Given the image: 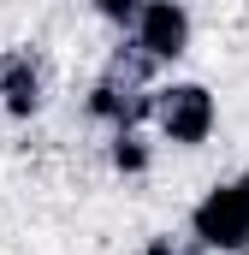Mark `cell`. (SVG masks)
<instances>
[{"label": "cell", "instance_id": "cell-1", "mask_svg": "<svg viewBox=\"0 0 249 255\" xmlns=\"http://www.w3.org/2000/svg\"><path fill=\"white\" fill-rule=\"evenodd\" d=\"M148 119L172 148H196V142L214 136L220 107L202 83H160V89H148Z\"/></svg>", "mask_w": 249, "mask_h": 255}, {"label": "cell", "instance_id": "cell-2", "mask_svg": "<svg viewBox=\"0 0 249 255\" xmlns=\"http://www.w3.org/2000/svg\"><path fill=\"white\" fill-rule=\"evenodd\" d=\"M190 238L202 250H249V172H238L232 184H214L190 208Z\"/></svg>", "mask_w": 249, "mask_h": 255}, {"label": "cell", "instance_id": "cell-3", "mask_svg": "<svg viewBox=\"0 0 249 255\" xmlns=\"http://www.w3.org/2000/svg\"><path fill=\"white\" fill-rule=\"evenodd\" d=\"M130 42H136L154 65H172L190 48V12H184V0H142L136 18H130Z\"/></svg>", "mask_w": 249, "mask_h": 255}, {"label": "cell", "instance_id": "cell-4", "mask_svg": "<svg viewBox=\"0 0 249 255\" xmlns=\"http://www.w3.org/2000/svg\"><path fill=\"white\" fill-rule=\"evenodd\" d=\"M48 101V77H42V60L30 48H6L0 54V107L12 119H36Z\"/></svg>", "mask_w": 249, "mask_h": 255}, {"label": "cell", "instance_id": "cell-5", "mask_svg": "<svg viewBox=\"0 0 249 255\" xmlns=\"http://www.w3.org/2000/svg\"><path fill=\"white\" fill-rule=\"evenodd\" d=\"M107 160H113V172H148V142L136 136V130H113V148H107Z\"/></svg>", "mask_w": 249, "mask_h": 255}, {"label": "cell", "instance_id": "cell-6", "mask_svg": "<svg viewBox=\"0 0 249 255\" xmlns=\"http://www.w3.org/2000/svg\"><path fill=\"white\" fill-rule=\"evenodd\" d=\"M142 255H202V244H184V238H172V232H160V238H148Z\"/></svg>", "mask_w": 249, "mask_h": 255}, {"label": "cell", "instance_id": "cell-7", "mask_svg": "<svg viewBox=\"0 0 249 255\" xmlns=\"http://www.w3.org/2000/svg\"><path fill=\"white\" fill-rule=\"evenodd\" d=\"M136 6H142V0H95V12H101L107 24H130V18H136Z\"/></svg>", "mask_w": 249, "mask_h": 255}]
</instances>
